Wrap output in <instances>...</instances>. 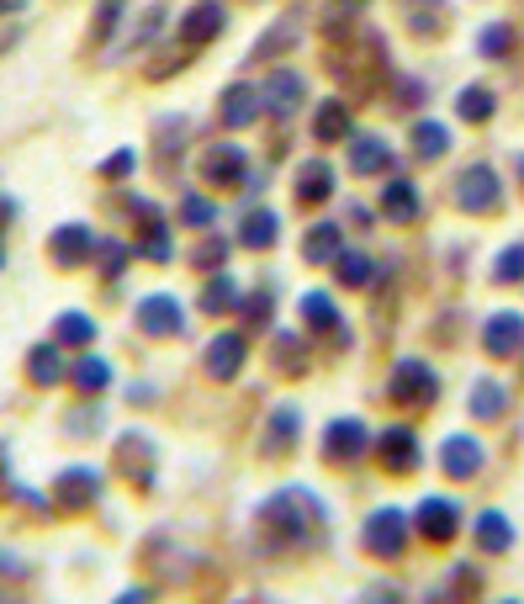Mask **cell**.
Here are the masks:
<instances>
[{"mask_svg": "<svg viewBox=\"0 0 524 604\" xmlns=\"http://www.w3.org/2000/svg\"><path fill=\"white\" fill-rule=\"evenodd\" d=\"M456 192H461V207H466V212H492V207H498V175H492L487 164H472V170H461Z\"/></svg>", "mask_w": 524, "mask_h": 604, "instance_id": "6da1fadb", "label": "cell"}, {"mask_svg": "<svg viewBox=\"0 0 524 604\" xmlns=\"http://www.w3.org/2000/svg\"><path fill=\"white\" fill-rule=\"evenodd\" d=\"M212 33H223V5H217V0H202V5L186 16V38H191V42H207Z\"/></svg>", "mask_w": 524, "mask_h": 604, "instance_id": "7a4b0ae2", "label": "cell"}, {"mask_svg": "<svg viewBox=\"0 0 524 604\" xmlns=\"http://www.w3.org/2000/svg\"><path fill=\"white\" fill-rule=\"evenodd\" d=\"M254 107H260V96H254L249 85H234V90L223 96V122H228V127H244V122L254 118Z\"/></svg>", "mask_w": 524, "mask_h": 604, "instance_id": "3957f363", "label": "cell"}, {"mask_svg": "<svg viewBox=\"0 0 524 604\" xmlns=\"http://www.w3.org/2000/svg\"><path fill=\"white\" fill-rule=\"evenodd\" d=\"M398 515H392V509H382V515H376V520L365 525V535H371V552H382V557H392V552H398V541H392V530H398Z\"/></svg>", "mask_w": 524, "mask_h": 604, "instance_id": "277c9868", "label": "cell"}, {"mask_svg": "<svg viewBox=\"0 0 524 604\" xmlns=\"http://www.w3.org/2000/svg\"><path fill=\"white\" fill-rule=\"evenodd\" d=\"M334 192V170L328 164H308L302 170V186H297V197L302 201H319V197H328Z\"/></svg>", "mask_w": 524, "mask_h": 604, "instance_id": "5b68a950", "label": "cell"}, {"mask_svg": "<svg viewBox=\"0 0 524 604\" xmlns=\"http://www.w3.org/2000/svg\"><path fill=\"white\" fill-rule=\"evenodd\" d=\"M207 175H212V181H239L244 155L239 149H212V155H207Z\"/></svg>", "mask_w": 524, "mask_h": 604, "instance_id": "8992f818", "label": "cell"}, {"mask_svg": "<svg viewBox=\"0 0 524 604\" xmlns=\"http://www.w3.org/2000/svg\"><path fill=\"white\" fill-rule=\"evenodd\" d=\"M265 101H271L276 112H291V107L302 101V85H297V75H271V90H265Z\"/></svg>", "mask_w": 524, "mask_h": 604, "instance_id": "52a82bcc", "label": "cell"}, {"mask_svg": "<svg viewBox=\"0 0 524 604\" xmlns=\"http://www.w3.org/2000/svg\"><path fill=\"white\" fill-rule=\"evenodd\" d=\"M382 201H387V218H413V212H419V192H413L408 181H392Z\"/></svg>", "mask_w": 524, "mask_h": 604, "instance_id": "ba28073f", "label": "cell"}, {"mask_svg": "<svg viewBox=\"0 0 524 604\" xmlns=\"http://www.w3.org/2000/svg\"><path fill=\"white\" fill-rule=\"evenodd\" d=\"M350 160H355V170H382L387 164V144L382 138H355V149H350Z\"/></svg>", "mask_w": 524, "mask_h": 604, "instance_id": "9c48e42d", "label": "cell"}, {"mask_svg": "<svg viewBox=\"0 0 524 604\" xmlns=\"http://www.w3.org/2000/svg\"><path fill=\"white\" fill-rule=\"evenodd\" d=\"M419 520L429 525V535H445V530H456V504H445V498H424V515Z\"/></svg>", "mask_w": 524, "mask_h": 604, "instance_id": "30bf717a", "label": "cell"}, {"mask_svg": "<svg viewBox=\"0 0 524 604\" xmlns=\"http://www.w3.org/2000/svg\"><path fill=\"white\" fill-rule=\"evenodd\" d=\"M313 133H319V138H345V133H350V127H345V107H339V101H323Z\"/></svg>", "mask_w": 524, "mask_h": 604, "instance_id": "8fae6325", "label": "cell"}, {"mask_svg": "<svg viewBox=\"0 0 524 604\" xmlns=\"http://www.w3.org/2000/svg\"><path fill=\"white\" fill-rule=\"evenodd\" d=\"M477 535H483L487 552H503V541H509V520H503V515H483Z\"/></svg>", "mask_w": 524, "mask_h": 604, "instance_id": "7c38bea8", "label": "cell"}, {"mask_svg": "<svg viewBox=\"0 0 524 604\" xmlns=\"http://www.w3.org/2000/svg\"><path fill=\"white\" fill-rule=\"evenodd\" d=\"M456 107H461V118H466V122H477V118L492 112V96H487V90H461V101H456Z\"/></svg>", "mask_w": 524, "mask_h": 604, "instance_id": "4fadbf2b", "label": "cell"}, {"mask_svg": "<svg viewBox=\"0 0 524 604\" xmlns=\"http://www.w3.org/2000/svg\"><path fill=\"white\" fill-rule=\"evenodd\" d=\"M244 239H249V244H271V239H276V218H271V212H254V218L244 223Z\"/></svg>", "mask_w": 524, "mask_h": 604, "instance_id": "5bb4252c", "label": "cell"}, {"mask_svg": "<svg viewBox=\"0 0 524 604\" xmlns=\"http://www.w3.org/2000/svg\"><path fill=\"white\" fill-rule=\"evenodd\" d=\"M334 239H339V234H334L328 223L313 229V234H308V260H328V255H334Z\"/></svg>", "mask_w": 524, "mask_h": 604, "instance_id": "9a60e30c", "label": "cell"}, {"mask_svg": "<svg viewBox=\"0 0 524 604\" xmlns=\"http://www.w3.org/2000/svg\"><path fill=\"white\" fill-rule=\"evenodd\" d=\"M339 276H345L350 286L365 282V276H371V260H365V255H345V260H339Z\"/></svg>", "mask_w": 524, "mask_h": 604, "instance_id": "2e32d148", "label": "cell"}, {"mask_svg": "<svg viewBox=\"0 0 524 604\" xmlns=\"http://www.w3.org/2000/svg\"><path fill=\"white\" fill-rule=\"evenodd\" d=\"M419 149H424V155H440L445 149V133L435 122H419Z\"/></svg>", "mask_w": 524, "mask_h": 604, "instance_id": "e0dca14e", "label": "cell"}, {"mask_svg": "<svg viewBox=\"0 0 524 604\" xmlns=\"http://www.w3.org/2000/svg\"><path fill=\"white\" fill-rule=\"evenodd\" d=\"M483 53H509V27H487V33H483Z\"/></svg>", "mask_w": 524, "mask_h": 604, "instance_id": "ac0fdd59", "label": "cell"}, {"mask_svg": "<svg viewBox=\"0 0 524 604\" xmlns=\"http://www.w3.org/2000/svg\"><path fill=\"white\" fill-rule=\"evenodd\" d=\"M520 271H524V244H514V255H509L492 276H498V282H509V276H520Z\"/></svg>", "mask_w": 524, "mask_h": 604, "instance_id": "d6986e66", "label": "cell"}, {"mask_svg": "<svg viewBox=\"0 0 524 604\" xmlns=\"http://www.w3.org/2000/svg\"><path fill=\"white\" fill-rule=\"evenodd\" d=\"M350 11H361V0H334V5L323 11V22H345Z\"/></svg>", "mask_w": 524, "mask_h": 604, "instance_id": "ffe728a7", "label": "cell"}, {"mask_svg": "<svg viewBox=\"0 0 524 604\" xmlns=\"http://www.w3.org/2000/svg\"><path fill=\"white\" fill-rule=\"evenodd\" d=\"M186 223H212V207H207V201H186Z\"/></svg>", "mask_w": 524, "mask_h": 604, "instance_id": "44dd1931", "label": "cell"}, {"mask_svg": "<svg viewBox=\"0 0 524 604\" xmlns=\"http://www.w3.org/2000/svg\"><path fill=\"white\" fill-rule=\"evenodd\" d=\"M11 5H22V0H0V11H11Z\"/></svg>", "mask_w": 524, "mask_h": 604, "instance_id": "7402d4cb", "label": "cell"}]
</instances>
